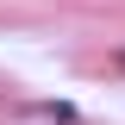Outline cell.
I'll return each instance as SVG.
<instances>
[{
  "mask_svg": "<svg viewBox=\"0 0 125 125\" xmlns=\"http://www.w3.org/2000/svg\"><path fill=\"white\" fill-rule=\"evenodd\" d=\"M106 62H113V69H119V75H125V50H113V56H106Z\"/></svg>",
  "mask_w": 125,
  "mask_h": 125,
  "instance_id": "6da1fadb",
  "label": "cell"
},
{
  "mask_svg": "<svg viewBox=\"0 0 125 125\" xmlns=\"http://www.w3.org/2000/svg\"><path fill=\"white\" fill-rule=\"evenodd\" d=\"M0 106H6V94H0Z\"/></svg>",
  "mask_w": 125,
  "mask_h": 125,
  "instance_id": "7a4b0ae2",
  "label": "cell"
}]
</instances>
